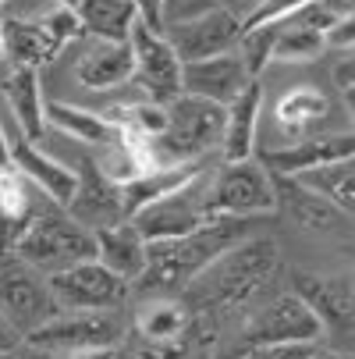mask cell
I'll use <instances>...</instances> for the list:
<instances>
[{
	"mask_svg": "<svg viewBox=\"0 0 355 359\" xmlns=\"http://www.w3.org/2000/svg\"><path fill=\"white\" fill-rule=\"evenodd\" d=\"M118 345H92V348H71L61 359H118Z\"/></svg>",
	"mask_w": 355,
	"mask_h": 359,
	"instance_id": "obj_40",
	"label": "cell"
},
{
	"mask_svg": "<svg viewBox=\"0 0 355 359\" xmlns=\"http://www.w3.org/2000/svg\"><path fill=\"white\" fill-rule=\"evenodd\" d=\"M82 32L92 39H107V43H128L139 11L132 0H82L75 8Z\"/></svg>",
	"mask_w": 355,
	"mask_h": 359,
	"instance_id": "obj_28",
	"label": "cell"
},
{
	"mask_svg": "<svg viewBox=\"0 0 355 359\" xmlns=\"http://www.w3.org/2000/svg\"><path fill=\"white\" fill-rule=\"evenodd\" d=\"M344 157H355V139L351 132H337V135H306V139H295V142H284V146H270L263 149L260 164L270 171V175H302L309 168H320V164H330V161H344Z\"/></svg>",
	"mask_w": 355,
	"mask_h": 359,
	"instance_id": "obj_16",
	"label": "cell"
},
{
	"mask_svg": "<svg viewBox=\"0 0 355 359\" xmlns=\"http://www.w3.org/2000/svg\"><path fill=\"white\" fill-rule=\"evenodd\" d=\"M57 313L61 310L50 295L46 274L15 260V256H4L0 260V317L8 320V327L18 338H25Z\"/></svg>",
	"mask_w": 355,
	"mask_h": 359,
	"instance_id": "obj_8",
	"label": "cell"
},
{
	"mask_svg": "<svg viewBox=\"0 0 355 359\" xmlns=\"http://www.w3.org/2000/svg\"><path fill=\"white\" fill-rule=\"evenodd\" d=\"M104 118L121 132V135H132V139H157L164 132V121H167V104H157V100H135V104H121V107H111L104 111Z\"/></svg>",
	"mask_w": 355,
	"mask_h": 359,
	"instance_id": "obj_32",
	"label": "cell"
},
{
	"mask_svg": "<svg viewBox=\"0 0 355 359\" xmlns=\"http://www.w3.org/2000/svg\"><path fill=\"white\" fill-rule=\"evenodd\" d=\"M260 217H210L195 231L167 242H146V271L139 274L135 288L142 295H178L188 281L207 271L217 256L242 238H249Z\"/></svg>",
	"mask_w": 355,
	"mask_h": 359,
	"instance_id": "obj_1",
	"label": "cell"
},
{
	"mask_svg": "<svg viewBox=\"0 0 355 359\" xmlns=\"http://www.w3.org/2000/svg\"><path fill=\"white\" fill-rule=\"evenodd\" d=\"M132 46L128 43H107L92 39L89 50H82V57L75 61V82L89 93H107L121 89L132 82Z\"/></svg>",
	"mask_w": 355,
	"mask_h": 359,
	"instance_id": "obj_20",
	"label": "cell"
},
{
	"mask_svg": "<svg viewBox=\"0 0 355 359\" xmlns=\"http://www.w3.org/2000/svg\"><path fill=\"white\" fill-rule=\"evenodd\" d=\"M270 178L277 192V207H284L302 231H341L344 221H351L348 214H341L334 203H327L320 192L302 185L298 178H288V175H270Z\"/></svg>",
	"mask_w": 355,
	"mask_h": 359,
	"instance_id": "obj_19",
	"label": "cell"
},
{
	"mask_svg": "<svg viewBox=\"0 0 355 359\" xmlns=\"http://www.w3.org/2000/svg\"><path fill=\"white\" fill-rule=\"evenodd\" d=\"M171 43V50L178 54V61H207V57H217V54H228V50L238 46V36H242V22L231 18L228 11L214 8L199 18H188V22H178V25H167L160 29Z\"/></svg>",
	"mask_w": 355,
	"mask_h": 359,
	"instance_id": "obj_14",
	"label": "cell"
},
{
	"mask_svg": "<svg viewBox=\"0 0 355 359\" xmlns=\"http://www.w3.org/2000/svg\"><path fill=\"white\" fill-rule=\"evenodd\" d=\"M277 264H281V256L270 238H242L238 245L224 249L207 271H199L188 281L185 302L192 310H210V313L249 306L274 281Z\"/></svg>",
	"mask_w": 355,
	"mask_h": 359,
	"instance_id": "obj_2",
	"label": "cell"
},
{
	"mask_svg": "<svg viewBox=\"0 0 355 359\" xmlns=\"http://www.w3.org/2000/svg\"><path fill=\"white\" fill-rule=\"evenodd\" d=\"M0 29H4V57H11L15 68H32V72L50 65L71 39L82 36L78 15L57 4L32 18L0 15Z\"/></svg>",
	"mask_w": 355,
	"mask_h": 359,
	"instance_id": "obj_5",
	"label": "cell"
},
{
	"mask_svg": "<svg viewBox=\"0 0 355 359\" xmlns=\"http://www.w3.org/2000/svg\"><path fill=\"white\" fill-rule=\"evenodd\" d=\"M202 171H207V161H192V164H160L153 171H142L128 182H121V203H125V221H132L142 207L157 203L185 185H192Z\"/></svg>",
	"mask_w": 355,
	"mask_h": 359,
	"instance_id": "obj_22",
	"label": "cell"
},
{
	"mask_svg": "<svg viewBox=\"0 0 355 359\" xmlns=\"http://www.w3.org/2000/svg\"><path fill=\"white\" fill-rule=\"evenodd\" d=\"M50 4H57V8H71V11H75V8L82 4V0H50Z\"/></svg>",
	"mask_w": 355,
	"mask_h": 359,
	"instance_id": "obj_44",
	"label": "cell"
},
{
	"mask_svg": "<svg viewBox=\"0 0 355 359\" xmlns=\"http://www.w3.org/2000/svg\"><path fill=\"white\" fill-rule=\"evenodd\" d=\"M323 4H327L337 18H344V15H351V4H355V0H323Z\"/></svg>",
	"mask_w": 355,
	"mask_h": 359,
	"instance_id": "obj_42",
	"label": "cell"
},
{
	"mask_svg": "<svg viewBox=\"0 0 355 359\" xmlns=\"http://www.w3.org/2000/svg\"><path fill=\"white\" fill-rule=\"evenodd\" d=\"M0 359H61L57 352H50L43 345H32V341H15L11 348H0Z\"/></svg>",
	"mask_w": 355,
	"mask_h": 359,
	"instance_id": "obj_37",
	"label": "cell"
},
{
	"mask_svg": "<svg viewBox=\"0 0 355 359\" xmlns=\"http://www.w3.org/2000/svg\"><path fill=\"white\" fill-rule=\"evenodd\" d=\"M15 260L36 267L39 274H54L61 267H71L78 260H92L96 256V242L92 231L82 228L78 221H71L57 203H43V207L32 214V221L25 224V231L18 235Z\"/></svg>",
	"mask_w": 355,
	"mask_h": 359,
	"instance_id": "obj_4",
	"label": "cell"
},
{
	"mask_svg": "<svg viewBox=\"0 0 355 359\" xmlns=\"http://www.w3.org/2000/svg\"><path fill=\"white\" fill-rule=\"evenodd\" d=\"M214 11V0H160V29Z\"/></svg>",
	"mask_w": 355,
	"mask_h": 359,
	"instance_id": "obj_33",
	"label": "cell"
},
{
	"mask_svg": "<svg viewBox=\"0 0 355 359\" xmlns=\"http://www.w3.org/2000/svg\"><path fill=\"white\" fill-rule=\"evenodd\" d=\"M11 164L50 199V203H57V207H64V203L71 199L75 192V171L54 157H46V153L29 142V139H11Z\"/></svg>",
	"mask_w": 355,
	"mask_h": 359,
	"instance_id": "obj_23",
	"label": "cell"
},
{
	"mask_svg": "<svg viewBox=\"0 0 355 359\" xmlns=\"http://www.w3.org/2000/svg\"><path fill=\"white\" fill-rule=\"evenodd\" d=\"M192 306L178 295H142V302L135 306V334L142 341H157V345H171L181 341L192 327Z\"/></svg>",
	"mask_w": 355,
	"mask_h": 359,
	"instance_id": "obj_24",
	"label": "cell"
},
{
	"mask_svg": "<svg viewBox=\"0 0 355 359\" xmlns=\"http://www.w3.org/2000/svg\"><path fill=\"white\" fill-rule=\"evenodd\" d=\"M46 285L57 310H121L132 288L114 271H107L96 256L46 274Z\"/></svg>",
	"mask_w": 355,
	"mask_h": 359,
	"instance_id": "obj_9",
	"label": "cell"
},
{
	"mask_svg": "<svg viewBox=\"0 0 355 359\" xmlns=\"http://www.w3.org/2000/svg\"><path fill=\"white\" fill-rule=\"evenodd\" d=\"M224 118L228 111L210 100H199L188 93H178L167 104V121L157 139H149V157L153 164H192L207 161V153L221 149L224 139Z\"/></svg>",
	"mask_w": 355,
	"mask_h": 359,
	"instance_id": "obj_3",
	"label": "cell"
},
{
	"mask_svg": "<svg viewBox=\"0 0 355 359\" xmlns=\"http://www.w3.org/2000/svg\"><path fill=\"white\" fill-rule=\"evenodd\" d=\"M4 168H11V139H8L4 125H0V171Z\"/></svg>",
	"mask_w": 355,
	"mask_h": 359,
	"instance_id": "obj_41",
	"label": "cell"
},
{
	"mask_svg": "<svg viewBox=\"0 0 355 359\" xmlns=\"http://www.w3.org/2000/svg\"><path fill=\"white\" fill-rule=\"evenodd\" d=\"M43 192L11 164L0 171V260L4 256H11L18 235L25 231V224L32 221V214L43 207Z\"/></svg>",
	"mask_w": 355,
	"mask_h": 359,
	"instance_id": "obj_21",
	"label": "cell"
},
{
	"mask_svg": "<svg viewBox=\"0 0 355 359\" xmlns=\"http://www.w3.org/2000/svg\"><path fill=\"white\" fill-rule=\"evenodd\" d=\"M0 93L8 100V111L18 125V135L29 142H39L46 132V100L39 72L32 68H11V75L0 82Z\"/></svg>",
	"mask_w": 355,
	"mask_h": 359,
	"instance_id": "obj_25",
	"label": "cell"
},
{
	"mask_svg": "<svg viewBox=\"0 0 355 359\" xmlns=\"http://www.w3.org/2000/svg\"><path fill=\"white\" fill-rule=\"evenodd\" d=\"M202 175L192 185H185V189H178V192H171L157 203H149V207H142L132 217L135 231L146 242H167V238H181V235L195 231L199 224H207L210 214H207V207H202V192H199Z\"/></svg>",
	"mask_w": 355,
	"mask_h": 359,
	"instance_id": "obj_13",
	"label": "cell"
},
{
	"mask_svg": "<svg viewBox=\"0 0 355 359\" xmlns=\"http://www.w3.org/2000/svg\"><path fill=\"white\" fill-rule=\"evenodd\" d=\"M334 89L341 93L344 107L351 114V89H355V61H351V50H344V54L334 61Z\"/></svg>",
	"mask_w": 355,
	"mask_h": 359,
	"instance_id": "obj_34",
	"label": "cell"
},
{
	"mask_svg": "<svg viewBox=\"0 0 355 359\" xmlns=\"http://www.w3.org/2000/svg\"><path fill=\"white\" fill-rule=\"evenodd\" d=\"M125 338V320L121 310H61L39 324L25 341L43 345L50 352H71V348H92V345H118Z\"/></svg>",
	"mask_w": 355,
	"mask_h": 359,
	"instance_id": "obj_10",
	"label": "cell"
},
{
	"mask_svg": "<svg viewBox=\"0 0 355 359\" xmlns=\"http://www.w3.org/2000/svg\"><path fill=\"white\" fill-rule=\"evenodd\" d=\"M135 11H139V22L146 29H157L160 32V0H132Z\"/></svg>",
	"mask_w": 355,
	"mask_h": 359,
	"instance_id": "obj_38",
	"label": "cell"
},
{
	"mask_svg": "<svg viewBox=\"0 0 355 359\" xmlns=\"http://www.w3.org/2000/svg\"><path fill=\"white\" fill-rule=\"evenodd\" d=\"M306 359H348V355H337V352H320V348H313Z\"/></svg>",
	"mask_w": 355,
	"mask_h": 359,
	"instance_id": "obj_43",
	"label": "cell"
},
{
	"mask_svg": "<svg viewBox=\"0 0 355 359\" xmlns=\"http://www.w3.org/2000/svg\"><path fill=\"white\" fill-rule=\"evenodd\" d=\"M291 178H298L302 185H309L327 203H334L341 214L351 217V203H355V164H351V157L330 161V164H320V168H309V171L291 175Z\"/></svg>",
	"mask_w": 355,
	"mask_h": 359,
	"instance_id": "obj_31",
	"label": "cell"
},
{
	"mask_svg": "<svg viewBox=\"0 0 355 359\" xmlns=\"http://www.w3.org/2000/svg\"><path fill=\"white\" fill-rule=\"evenodd\" d=\"M210 217H267L277 210L274 178L260 161H224L202 192Z\"/></svg>",
	"mask_w": 355,
	"mask_h": 359,
	"instance_id": "obj_6",
	"label": "cell"
},
{
	"mask_svg": "<svg viewBox=\"0 0 355 359\" xmlns=\"http://www.w3.org/2000/svg\"><path fill=\"white\" fill-rule=\"evenodd\" d=\"M0 61H4V29H0Z\"/></svg>",
	"mask_w": 355,
	"mask_h": 359,
	"instance_id": "obj_45",
	"label": "cell"
},
{
	"mask_svg": "<svg viewBox=\"0 0 355 359\" xmlns=\"http://www.w3.org/2000/svg\"><path fill=\"white\" fill-rule=\"evenodd\" d=\"M132 82L142 86L146 100H157V104H171L181 93V61L171 50L167 36L157 29H146L142 22H135L132 36Z\"/></svg>",
	"mask_w": 355,
	"mask_h": 359,
	"instance_id": "obj_11",
	"label": "cell"
},
{
	"mask_svg": "<svg viewBox=\"0 0 355 359\" xmlns=\"http://www.w3.org/2000/svg\"><path fill=\"white\" fill-rule=\"evenodd\" d=\"M323 334L327 331H323L320 317L295 292H288V295L263 302L260 310L245 320L238 348H235L231 359H238L249 348H260V345H316Z\"/></svg>",
	"mask_w": 355,
	"mask_h": 359,
	"instance_id": "obj_7",
	"label": "cell"
},
{
	"mask_svg": "<svg viewBox=\"0 0 355 359\" xmlns=\"http://www.w3.org/2000/svg\"><path fill=\"white\" fill-rule=\"evenodd\" d=\"M316 345H260V348H249L238 359H306Z\"/></svg>",
	"mask_w": 355,
	"mask_h": 359,
	"instance_id": "obj_35",
	"label": "cell"
},
{
	"mask_svg": "<svg viewBox=\"0 0 355 359\" xmlns=\"http://www.w3.org/2000/svg\"><path fill=\"white\" fill-rule=\"evenodd\" d=\"M224 139H221V161H249L256 153L260 111H263V79H252L231 104L224 107Z\"/></svg>",
	"mask_w": 355,
	"mask_h": 359,
	"instance_id": "obj_18",
	"label": "cell"
},
{
	"mask_svg": "<svg viewBox=\"0 0 355 359\" xmlns=\"http://www.w3.org/2000/svg\"><path fill=\"white\" fill-rule=\"evenodd\" d=\"M71 221H78L82 228L96 231V228H111L118 221H125V203H121V182H114L92 157H85L75 171V192L61 207Z\"/></svg>",
	"mask_w": 355,
	"mask_h": 359,
	"instance_id": "obj_12",
	"label": "cell"
},
{
	"mask_svg": "<svg viewBox=\"0 0 355 359\" xmlns=\"http://www.w3.org/2000/svg\"><path fill=\"white\" fill-rule=\"evenodd\" d=\"M214 8H221V11H228L231 18H238V22H245L252 11L260 8V0H214Z\"/></svg>",
	"mask_w": 355,
	"mask_h": 359,
	"instance_id": "obj_39",
	"label": "cell"
},
{
	"mask_svg": "<svg viewBox=\"0 0 355 359\" xmlns=\"http://www.w3.org/2000/svg\"><path fill=\"white\" fill-rule=\"evenodd\" d=\"M295 295L309 306L320 317L323 331H351V281L337 274H309V271H295Z\"/></svg>",
	"mask_w": 355,
	"mask_h": 359,
	"instance_id": "obj_17",
	"label": "cell"
},
{
	"mask_svg": "<svg viewBox=\"0 0 355 359\" xmlns=\"http://www.w3.org/2000/svg\"><path fill=\"white\" fill-rule=\"evenodd\" d=\"M50 125L71 139H78V142H85V146H114L121 139V132L104 114H92V111L75 107V104H61V100H50L46 104V128Z\"/></svg>",
	"mask_w": 355,
	"mask_h": 359,
	"instance_id": "obj_29",
	"label": "cell"
},
{
	"mask_svg": "<svg viewBox=\"0 0 355 359\" xmlns=\"http://www.w3.org/2000/svg\"><path fill=\"white\" fill-rule=\"evenodd\" d=\"M323 43L327 46H334V50H351V43H355V18L351 15H344V18H337L327 32H323Z\"/></svg>",
	"mask_w": 355,
	"mask_h": 359,
	"instance_id": "obj_36",
	"label": "cell"
},
{
	"mask_svg": "<svg viewBox=\"0 0 355 359\" xmlns=\"http://www.w3.org/2000/svg\"><path fill=\"white\" fill-rule=\"evenodd\" d=\"M92 242H96V260L107 271H114L128 285L139 281V274L146 271V238L135 231L132 221H118L111 228H96Z\"/></svg>",
	"mask_w": 355,
	"mask_h": 359,
	"instance_id": "obj_26",
	"label": "cell"
},
{
	"mask_svg": "<svg viewBox=\"0 0 355 359\" xmlns=\"http://www.w3.org/2000/svg\"><path fill=\"white\" fill-rule=\"evenodd\" d=\"M327 114H330V100L316 86H291L274 104V125L288 142L313 135L327 121Z\"/></svg>",
	"mask_w": 355,
	"mask_h": 359,
	"instance_id": "obj_27",
	"label": "cell"
},
{
	"mask_svg": "<svg viewBox=\"0 0 355 359\" xmlns=\"http://www.w3.org/2000/svg\"><path fill=\"white\" fill-rule=\"evenodd\" d=\"M327 50L323 43V32L302 25L298 18H281L274 25V46H270V61H281V65H309L316 61Z\"/></svg>",
	"mask_w": 355,
	"mask_h": 359,
	"instance_id": "obj_30",
	"label": "cell"
},
{
	"mask_svg": "<svg viewBox=\"0 0 355 359\" xmlns=\"http://www.w3.org/2000/svg\"><path fill=\"white\" fill-rule=\"evenodd\" d=\"M252 82V75L245 72L238 50H228V54L207 57V61H185L181 65V93L210 100V104L228 107L231 100Z\"/></svg>",
	"mask_w": 355,
	"mask_h": 359,
	"instance_id": "obj_15",
	"label": "cell"
}]
</instances>
